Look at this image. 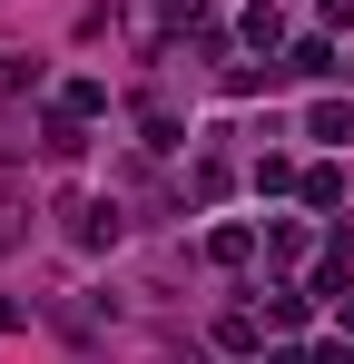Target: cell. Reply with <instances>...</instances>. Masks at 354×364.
I'll return each mask as SVG.
<instances>
[{"label":"cell","instance_id":"6da1fadb","mask_svg":"<svg viewBox=\"0 0 354 364\" xmlns=\"http://www.w3.org/2000/svg\"><path fill=\"white\" fill-rule=\"evenodd\" d=\"M69 237H79V246H109V237H118V207H99V197H69Z\"/></svg>","mask_w":354,"mask_h":364},{"label":"cell","instance_id":"7a4b0ae2","mask_svg":"<svg viewBox=\"0 0 354 364\" xmlns=\"http://www.w3.org/2000/svg\"><path fill=\"white\" fill-rule=\"evenodd\" d=\"M40 148H50V158H79V148H89V128H79V109H59V119L40 128Z\"/></svg>","mask_w":354,"mask_h":364},{"label":"cell","instance_id":"3957f363","mask_svg":"<svg viewBox=\"0 0 354 364\" xmlns=\"http://www.w3.org/2000/svg\"><path fill=\"white\" fill-rule=\"evenodd\" d=\"M305 128H315V138H335V148H345V138H354V99H315V119H305Z\"/></svg>","mask_w":354,"mask_h":364},{"label":"cell","instance_id":"277c9868","mask_svg":"<svg viewBox=\"0 0 354 364\" xmlns=\"http://www.w3.org/2000/svg\"><path fill=\"white\" fill-rule=\"evenodd\" d=\"M207 256H217V266H246V256H256V227H217Z\"/></svg>","mask_w":354,"mask_h":364},{"label":"cell","instance_id":"5b68a950","mask_svg":"<svg viewBox=\"0 0 354 364\" xmlns=\"http://www.w3.org/2000/svg\"><path fill=\"white\" fill-rule=\"evenodd\" d=\"M305 296H335V305L354 296V276H345V246H335V256H325V266H315V286H305Z\"/></svg>","mask_w":354,"mask_h":364},{"label":"cell","instance_id":"8992f818","mask_svg":"<svg viewBox=\"0 0 354 364\" xmlns=\"http://www.w3.org/2000/svg\"><path fill=\"white\" fill-rule=\"evenodd\" d=\"M286 69H295V79H325V69H335V50H325V40H295Z\"/></svg>","mask_w":354,"mask_h":364},{"label":"cell","instance_id":"52a82bcc","mask_svg":"<svg viewBox=\"0 0 354 364\" xmlns=\"http://www.w3.org/2000/svg\"><path fill=\"white\" fill-rule=\"evenodd\" d=\"M138 20L158 30V20H197V0H138Z\"/></svg>","mask_w":354,"mask_h":364},{"label":"cell","instance_id":"ba28073f","mask_svg":"<svg viewBox=\"0 0 354 364\" xmlns=\"http://www.w3.org/2000/svg\"><path fill=\"white\" fill-rule=\"evenodd\" d=\"M30 79H40V60H0V99H20Z\"/></svg>","mask_w":354,"mask_h":364},{"label":"cell","instance_id":"9c48e42d","mask_svg":"<svg viewBox=\"0 0 354 364\" xmlns=\"http://www.w3.org/2000/svg\"><path fill=\"white\" fill-rule=\"evenodd\" d=\"M325 30H354V0H325Z\"/></svg>","mask_w":354,"mask_h":364},{"label":"cell","instance_id":"30bf717a","mask_svg":"<svg viewBox=\"0 0 354 364\" xmlns=\"http://www.w3.org/2000/svg\"><path fill=\"white\" fill-rule=\"evenodd\" d=\"M315 364H354V345H315Z\"/></svg>","mask_w":354,"mask_h":364},{"label":"cell","instance_id":"8fae6325","mask_svg":"<svg viewBox=\"0 0 354 364\" xmlns=\"http://www.w3.org/2000/svg\"><path fill=\"white\" fill-rule=\"evenodd\" d=\"M345 325H354V296H345Z\"/></svg>","mask_w":354,"mask_h":364}]
</instances>
